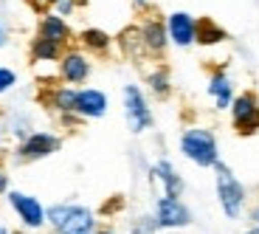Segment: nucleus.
Wrapping results in <instances>:
<instances>
[{"instance_id": "obj_12", "label": "nucleus", "mask_w": 259, "mask_h": 234, "mask_svg": "<svg viewBox=\"0 0 259 234\" xmlns=\"http://www.w3.org/2000/svg\"><path fill=\"white\" fill-rule=\"evenodd\" d=\"M91 73V62L82 57V54L71 51L62 57V79L65 82H84Z\"/></svg>"}, {"instance_id": "obj_3", "label": "nucleus", "mask_w": 259, "mask_h": 234, "mask_svg": "<svg viewBox=\"0 0 259 234\" xmlns=\"http://www.w3.org/2000/svg\"><path fill=\"white\" fill-rule=\"evenodd\" d=\"M181 152L197 167H217L220 164V150H217V138L211 130L192 127L181 136Z\"/></svg>"}, {"instance_id": "obj_26", "label": "nucleus", "mask_w": 259, "mask_h": 234, "mask_svg": "<svg viewBox=\"0 0 259 234\" xmlns=\"http://www.w3.org/2000/svg\"><path fill=\"white\" fill-rule=\"evenodd\" d=\"M6 189H9V175L3 172V169H0V195H3Z\"/></svg>"}, {"instance_id": "obj_21", "label": "nucleus", "mask_w": 259, "mask_h": 234, "mask_svg": "<svg viewBox=\"0 0 259 234\" xmlns=\"http://www.w3.org/2000/svg\"><path fill=\"white\" fill-rule=\"evenodd\" d=\"M130 234H158V223L152 215H138L130 223Z\"/></svg>"}, {"instance_id": "obj_29", "label": "nucleus", "mask_w": 259, "mask_h": 234, "mask_svg": "<svg viewBox=\"0 0 259 234\" xmlns=\"http://www.w3.org/2000/svg\"><path fill=\"white\" fill-rule=\"evenodd\" d=\"M3 43H6V37H3V28H0V46H3Z\"/></svg>"}, {"instance_id": "obj_28", "label": "nucleus", "mask_w": 259, "mask_h": 234, "mask_svg": "<svg viewBox=\"0 0 259 234\" xmlns=\"http://www.w3.org/2000/svg\"><path fill=\"white\" fill-rule=\"evenodd\" d=\"M245 234H259V226H251V228H248Z\"/></svg>"}, {"instance_id": "obj_17", "label": "nucleus", "mask_w": 259, "mask_h": 234, "mask_svg": "<svg viewBox=\"0 0 259 234\" xmlns=\"http://www.w3.org/2000/svg\"><path fill=\"white\" fill-rule=\"evenodd\" d=\"M121 48L130 54V57H141V51H147L144 37H141V28H127V31L121 34Z\"/></svg>"}, {"instance_id": "obj_32", "label": "nucleus", "mask_w": 259, "mask_h": 234, "mask_svg": "<svg viewBox=\"0 0 259 234\" xmlns=\"http://www.w3.org/2000/svg\"><path fill=\"white\" fill-rule=\"evenodd\" d=\"M136 3H144V0H136Z\"/></svg>"}, {"instance_id": "obj_7", "label": "nucleus", "mask_w": 259, "mask_h": 234, "mask_svg": "<svg viewBox=\"0 0 259 234\" xmlns=\"http://www.w3.org/2000/svg\"><path fill=\"white\" fill-rule=\"evenodd\" d=\"M59 138L54 133H31L28 138H23L17 147V158L20 161H39L46 155H54L59 150Z\"/></svg>"}, {"instance_id": "obj_13", "label": "nucleus", "mask_w": 259, "mask_h": 234, "mask_svg": "<svg viewBox=\"0 0 259 234\" xmlns=\"http://www.w3.org/2000/svg\"><path fill=\"white\" fill-rule=\"evenodd\" d=\"M39 37L51 40V43H57V46H62L65 40L71 37V31H68V26H65L62 17L48 14V17H42V23H39Z\"/></svg>"}, {"instance_id": "obj_1", "label": "nucleus", "mask_w": 259, "mask_h": 234, "mask_svg": "<svg viewBox=\"0 0 259 234\" xmlns=\"http://www.w3.org/2000/svg\"><path fill=\"white\" fill-rule=\"evenodd\" d=\"M54 234H96V215L79 203H54L46 209Z\"/></svg>"}, {"instance_id": "obj_30", "label": "nucleus", "mask_w": 259, "mask_h": 234, "mask_svg": "<svg viewBox=\"0 0 259 234\" xmlns=\"http://www.w3.org/2000/svg\"><path fill=\"white\" fill-rule=\"evenodd\" d=\"M0 234H12V231H6V228H3V226H0Z\"/></svg>"}, {"instance_id": "obj_14", "label": "nucleus", "mask_w": 259, "mask_h": 234, "mask_svg": "<svg viewBox=\"0 0 259 234\" xmlns=\"http://www.w3.org/2000/svg\"><path fill=\"white\" fill-rule=\"evenodd\" d=\"M208 93L214 96V102H217V107L220 110H226V107H231V82H228L226 73H214L211 79H208Z\"/></svg>"}, {"instance_id": "obj_22", "label": "nucleus", "mask_w": 259, "mask_h": 234, "mask_svg": "<svg viewBox=\"0 0 259 234\" xmlns=\"http://www.w3.org/2000/svg\"><path fill=\"white\" fill-rule=\"evenodd\" d=\"M149 88L158 93V96H166L169 93V73L163 71H155V73H149Z\"/></svg>"}, {"instance_id": "obj_20", "label": "nucleus", "mask_w": 259, "mask_h": 234, "mask_svg": "<svg viewBox=\"0 0 259 234\" xmlns=\"http://www.w3.org/2000/svg\"><path fill=\"white\" fill-rule=\"evenodd\" d=\"M82 43L88 48H93V51H107V46H110V37L104 31H99V28H88V31L82 34Z\"/></svg>"}, {"instance_id": "obj_27", "label": "nucleus", "mask_w": 259, "mask_h": 234, "mask_svg": "<svg viewBox=\"0 0 259 234\" xmlns=\"http://www.w3.org/2000/svg\"><path fill=\"white\" fill-rule=\"evenodd\" d=\"M251 220H253V226H259V209H251Z\"/></svg>"}, {"instance_id": "obj_9", "label": "nucleus", "mask_w": 259, "mask_h": 234, "mask_svg": "<svg viewBox=\"0 0 259 234\" xmlns=\"http://www.w3.org/2000/svg\"><path fill=\"white\" fill-rule=\"evenodd\" d=\"M149 175H152V181H155V183H161L163 198H181L183 195V178H181V172L172 167V161L161 158V161L152 167Z\"/></svg>"}, {"instance_id": "obj_16", "label": "nucleus", "mask_w": 259, "mask_h": 234, "mask_svg": "<svg viewBox=\"0 0 259 234\" xmlns=\"http://www.w3.org/2000/svg\"><path fill=\"white\" fill-rule=\"evenodd\" d=\"M223 40H226V31H223L217 23H211V20H200V23H197V43L214 46V43H223Z\"/></svg>"}, {"instance_id": "obj_2", "label": "nucleus", "mask_w": 259, "mask_h": 234, "mask_svg": "<svg viewBox=\"0 0 259 234\" xmlns=\"http://www.w3.org/2000/svg\"><path fill=\"white\" fill-rule=\"evenodd\" d=\"M217 201H220V209L228 220H240L242 209H245L248 192L242 186V181L234 175L226 164H217Z\"/></svg>"}, {"instance_id": "obj_11", "label": "nucleus", "mask_w": 259, "mask_h": 234, "mask_svg": "<svg viewBox=\"0 0 259 234\" xmlns=\"http://www.w3.org/2000/svg\"><path fill=\"white\" fill-rule=\"evenodd\" d=\"M76 113L88 119H99L107 113V96L102 91H76Z\"/></svg>"}, {"instance_id": "obj_23", "label": "nucleus", "mask_w": 259, "mask_h": 234, "mask_svg": "<svg viewBox=\"0 0 259 234\" xmlns=\"http://www.w3.org/2000/svg\"><path fill=\"white\" fill-rule=\"evenodd\" d=\"M14 82H17V76H14V73L9 71V68H0V93L9 91V88H12Z\"/></svg>"}, {"instance_id": "obj_31", "label": "nucleus", "mask_w": 259, "mask_h": 234, "mask_svg": "<svg viewBox=\"0 0 259 234\" xmlns=\"http://www.w3.org/2000/svg\"><path fill=\"white\" fill-rule=\"evenodd\" d=\"M96 234H113V231H96Z\"/></svg>"}, {"instance_id": "obj_19", "label": "nucleus", "mask_w": 259, "mask_h": 234, "mask_svg": "<svg viewBox=\"0 0 259 234\" xmlns=\"http://www.w3.org/2000/svg\"><path fill=\"white\" fill-rule=\"evenodd\" d=\"M51 104L62 113H76V91H68V88H59L51 93Z\"/></svg>"}, {"instance_id": "obj_33", "label": "nucleus", "mask_w": 259, "mask_h": 234, "mask_svg": "<svg viewBox=\"0 0 259 234\" xmlns=\"http://www.w3.org/2000/svg\"><path fill=\"white\" fill-rule=\"evenodd\" d=\"M14 234H23V231H14Z\"/></svg>"}, {"instance_id": "obj_15", "label": "nucleus", "mask_w": 259, "mask_h": 234, "mask_svg": "<svg viewBox=\"0 0 259 234\" xmlns=\"http://www.w3.org/2000/svg\"><path fill=\"white\" fill-rule=\"evenodd\" d=\"M141 37H144L147 51H152V54H161L163 46H166V28H163L158 20H149L147 26L141 28Z\"/></svg>"}, {"instance_id": "obj_24", "label": "nucleus", "mask_w": 259, "mask_h": 234, "mask_svg": "<svg viewBox=\"0 0 259 234\" xmlns=\"http://www.w3.org/2000/svg\"><path fill=\"white\" fill-rule=\"evenodd\" d=\"M54 9H57V17L59 14H71L76 9V0H54Z\"/></svg>"}, {"instance_id": "obj_10", "label": "nucleus", "mask_w": 259, "mask_h": 234, "mask_svg": "<svg viewBox=\"0 0 259 234\" xmlns=\"http://www.w3.org/2000/svg\"><path fill=\"white\" fill-rule=\"evenodd\" d=\"M166 31H169V37H172L175 46H192V43H197V23H194V17L186 12L169 14Z\"/></svg>"}, {"instance_id": "obj_5", "label": "nucleus", "mask_w": 259, "mask_h": 234, "mask_svg": "<svg viewBox=\"0 0 259 234\" xmlns=\"http://www.w3.org/2000/svg\"><path fill=\"white\" fill-rule=\"evenodd\" d=\"M231 122L240 136H253L259 130V99L253 93H242L231 104Z\"/></svg>"}, {"instance_id": "obj_4", "label": "nucleus", "mask_w": 259, "mask_h": 234, "mask_svg": "<svg viewBox=\"0 0 259 234\" xmlns=\"http://www.w3.org/2000/svg\"><path fill=\"white\" fill-rule=\"evenodd\" d=\"M124 116H127V124L133 133H144L152 127V110H149L147 99L136 85L124 88Z\"/></svg>"}, {"instance_id": "obj_8", "label": "nucleus", "mask_w": 259, "mask_h": 234, "mask_svg": "<svg viewBox=\"0 0 259 234\" xmlns=\"http://www.w3.org/2000/svg\"><path fill=\"white\" fill-rule=\"evenodd\" d=\"M9 203H12L17 217L26 223L28 228H39L46 223V209H42V203H39L37 198L23 195V192H9Z\"/></svg>"}, {"instance_id": "obj_6", "label": "nucleus", "mask_w": 259, "mask_h": 234, "mask_svg": "<svg viewBox=\"0 0 259 234\" xmlns=\"http://www.w3.org/2000/svg\"><path fill=\"white\" fill-rule=\"evenodd\" d=\"M155 223L158 228H183L192 223V212L181 198H158L155 201Z\"/></svg>"}, {"instance_id": "obj_18", "label": "nucleus", "mask_w": 259, "mask_h": 234, "mask_svg": "<svg viewBox=\"0 0 259 234\" xmlns=\"http://www.w3.org/2000/svg\"><path fill=\"white\" fill-rule=\"evenodd\" d=\"M59 51H62V46H57V43H51V40H42V37H37V40H34V46H31L34 59H39V62L57 59Z\"/></svg>"}, {"instance_id": "obj_25", "label": "nucleus", "mask_w": 259, "mask_h": 234, "mask_svg": "<svg viewBox=\"0 0 259 234\" xmlns=\"http://www.w3.org/2000/svg\"><path fill=\"white\" fill-rule=\"evenodd\" d=\"M51 3H54V0H31V6L37 9V12H46V9L51 6Z\"/></svg>"}]
</instances>
